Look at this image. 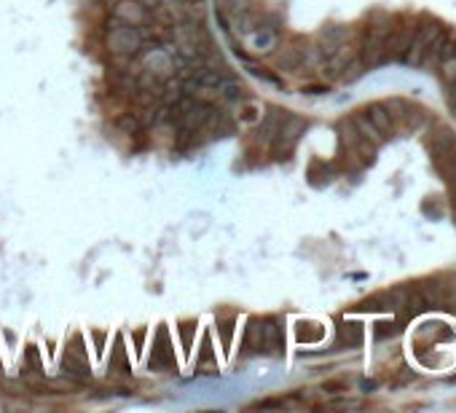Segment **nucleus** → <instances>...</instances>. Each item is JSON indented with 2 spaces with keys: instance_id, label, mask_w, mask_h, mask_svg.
<instances>
[{
  "instance_id": "obj_4",
  "label": "nucleus",
  "mask_w": 456,
  "mask_h": 413,
  "mask_svg": "<svg viewBox=\"0 0 456 413\" xmlns=\"http://www.w3.org/2000/svg\"><path fill=\"white\" fill-rule=\"evenodd\" d=\"M389 22H378L365 30V38L360 46V59L365 67H376L381 62H387V35H389Z\"/></svg>"
},
{
  "instance_id": "obj_26",
  "label": "nucleus",
  "mask_w": 456,
  "mask_h": 413,
  "mask_svg": "<svg viewBox=\"0 0 456 413\" xmlns=\"http://www.w3.org/2000/svg\"><path fill=\"white\" fill-rule=\"evenodd\" d=\"M435 161H438L440 172L448 177V183H451V180H456V148L445 150V153H438V156H435Z\"/></svg>"
},
{
  "instance_id": "obj_28",
  "label": "nucleus",
  "mask_w": 456,
  "mask_h": 413,
  "mask_svg": "<svg viewBox=\"0 0 456 413\" xmlns=\"http://www.w3.org/2000/svg\"><path fill=\"white\" fill-rule=\"evenodd\" d=\"M255 3H258V0H223V13H226L228 19H234V16H239V13L250 11V8H258Z\"/></svg>"
},
{
  "instance_id": "obj_5",
  "label": "nucleus",
  "mask_w": 456,
  "mask_h": 413,
  "mask_svg": "<svg viewBox=\"0 0 456 413\" xmlns=\"http://www.w3.org/2000/svg\"><path fill=\"white\" fill-rule=\"evenodd\" d=\"M443 32L440 22H427V25L416 27L414 38H411V43H408V49L402 52V62L405 65H421V59H424V54H427L429 43L438 38Z\"/></svg>"
},
{
  "instance_id": "obj_21",
  "label": "nucleus",
  "mask_w": 456,
  "mask_h": 413,
  "mask_svg": "<svg viewBox=\"0 0 456 413\" xmlns=\"http://www.w3.org/2000/svg\"><path fill=\"white\" fill-rule=\"evenodd\" d=\"M360 137L362 134L357 132V126L352 124V119L338 124V140H341V145L347 148L349 153H354V148H357V143H360Z\"/></svg>"
},
{
  "instance_id": "obj_40",
  "label": "nucleus",
  "mask_w": 456,
  "mask_h": 413,
  "mask_svg": "<svg viewBox=\"0 0 456 413\" xmlns=\"http://www.w3.org/2000/svg\"><path fill=\"white\" fill-rule=\"evenodd\" d=\"M451 191H454V196H456V180H451Z\"/></svg>"
},
{
  "instance_id": "obj_39",
  "label": "nucleus",
  "mask_w": 456,
  "mask_h": 413,
  "mask_svg": "<svg viewBox=\"0 0 456 413\" xmlns=\"http://www.w3.org/2000/svg\"><path fill=\"white\" fill-rule=\"evenodd\" d=\"M448 102H451V105L456 102V80H451V83H448Z\"/></svg>"
},
{
  "instance_id": "obj_35",
  "label": "nucleus",
  "mask_w": 456,
  "mask_h": 413,
  "mask_svg": "<svg viewBox=\"0 0 456 413\" xmlns=\"http://www.w3.org/2000/svg\"><path fill=\"white\" fill-rule=\"evenodd\" d=\"M290 402L287 400H260V402H255L253 408H260V411H266V408H287Z\"/></svg>"
},
{
  "instance_id": "obj_17",
  "label": "nucleus",
  "mask_w": 456,
  "mask_h": 413,
  "mask_svg": "<svg viewBox=\"0 0 456 413\" xmlns=\"http://www.w3.org/2000/svg\"><path fill=\"white\" fill-rule=\"evenodd\" d=\"M322 335H325V328L320 322L301 320L295 325V341L298 344H317V341H322Z\"/></svg>"
},
{
  "instance_id": "obj_6",
  "label": "nucleus",
  "mask_w": 456,
  "mask_h": 413,
  "mask_svg": "<svg viewBox=\"0 0 456 413\" xmlns=\"http://www.w3.org/2000/svg\"><path fill=\"white\" fill-rule=\"evenodd\" d=\"M352 56H354V46H352L349 40H344V43H341L330 56H325L317 67H320L322 76H328V78H338V76L344 73V67L349 65V59H352Z\"/></svg>"
},
{
  "instance_id": "obj_14",
  "label": "nucleus",
  "mask_w": 456,
  "mask_h": 413,
  "mask_svg": "<svg viewBox=\"0 0 456 413\" xmlns=\"http://www.w3.org/2000/svg\"><path fill=\"white\" fill-rule=\"evenodd\" d=\"M107 371L113 376H129L132 368H129V357H126V347H124V335H116L113 338V349H110V360H107Z\"/></svg>"
},
{
  "instance_id": "obj_11",
  "label": "nucleus",
  "mask_w": 456,
  "mask_h": 413,
  "mask_svg": "<svg viewBox=\"0 0 456 413\" xmlns=\"http://www.w3.org/2000/svg\"><path fill=\"white\" fill-rule=\"evenodd\" d=\"M419 293L424 298V304L429 309L432 306H443L445 301H451V287L445 285L443 280H427L419 285Z\"/></svg>"
},
{
  "instance_id": "obj_19",
  "label": "nucleus",
  "mask_w": 456,
  "mask_h": 413,
  "mask_svg": "<svg viewBox=\"0 0 456 413\" xmlns=\"http://www.w3.org/2000/svg\"><path fill=\"white\" fill-rule=\"evenodd\" d=\"M429 148H432V156L445 153V150L456 148V134L451 132L448 126H440V129H435V134H432V143H429Z\"/></svg>"
},
{
  "instance_id": "obj_20",
  "label": "nucleus",
  "mask_w": 456,
  "mask_h": 413,
  "mask_svg": "<svg viewBox=\"0 0 456 413\" xmlns=\"http://www.w3.org/2000/svg\"><path fill=\"white\" fill-rule=\"evenodd\" d=\"M338 344L344 347H360L362 344V328L357 322H341L338 325Z\"/></svg>"
},
{
  "instance_id": "obj_24",
  "label": "nucleus",
  "mask_w": 456,
  "mask_h": 413,
  "mask_svg": "<svg viewBox=\"0 0 456 413\" xmlns=\"http://www.w3.org/2000/svg\"><path fill=\"white\" fill-rule=\"evenodd\" d=\"M22 371H25V373H35V376L43 373V362H40V349L38 347H32V344H30V347L25 349Z\"/></svg>"
},
{
  "instance_id": "obj_9",
  "label": "nucleus",
  "mask_w": 456,
  "mask_h": 413,
  "mask_svg": "<svg viewBox=\"0 0 456 413\" xmlns=\"http://www.w3.org/2000/svg\"><path fill=\"white\" fill-rule=\"evenodd\" d=\"M241 352L250 354H263V320L260 317H250L244 325V335H241Z\"/></svg>"
},
{
  "instance_id": "obj_25",
  "label": "nucleus",
  "mask_w": 456,
  "mask_h": 413,
  "mask_svg": "<svg viewBox=\"0 0 456 413\" xmlns=\"http://www.w3.org/2000/svg\"><path fill=\"white\" fill-rule=\"evenodd\" d=\"M236 121H239V124H258V121H260V105L253 102V100H241Z\"/></svg>"
},
{
  "instance_id": "obj_15",
  "label": "nucleus",
  "mask_w": 456,
  "mask_h": 413,
  "mask_svg": "<svg viewBox=\"0 0 456 413\" xmlns=\"http://www.w3.org/2000/svg\"><path fill=\"white\" fill-rule=\"evenodd\" d=\"M365 116H368V121H371L376 129L381 132V137H389V134H392V129H395V121H392V116H389L387 105H378V102H373V105L365 107Z\"/></svg>"
},
{
  "instance_id": "obj_23",
  "label": "nucleus",
  "mask_w": 456,
  "mask_h": 413,
  "mask_svg": "<svg viewBox=\"0 0 456 413\" xmlns=\"http://www.w3.org/2000/svg\"><path fill=\"white\" fill-rule=\"evenodd\" d=\"M352 124L357 126V132H360L362 137H365V140H371V143H376V145H378V143L384 140V137H381V132H378L373 124L368 121V116H365V113H357V116L352 119Z\"/></svg>"
},
{
  "instance_id": "obj_13",
  "label": "nucleus",
  "mask_w": 456,
  "mask_h": 413,
  "mask_svg": "<svg viewBox=\"0 0 456 413\" xmlns=\"http://www.w3.org/2000/svg\"><path fill=\"white\" fill-rule=\"evenodd\" d=\"M304 52L301 46H282L280 52L274 54V67L284 70V73H298L304 67Z\"/></svg>"
},
{
  "instance_id": "obj_31",
  "label": "nucleus",
  "mask_w": 456,
  "mask_h": 413,
  "mask_svg": "<svg viewBox=\"0 0 456 413\" xmlns=\"http://www.w3.org/2000/svg\"><path fill=\"white\" fill-rule=\"evenodd\" d=\"M65 352L76 354L80 360H89V352H86V341H83V333H73L65 341Z\"/></svg>"
},
{
  "instance_id": "obj_10",
  "label": "nucleus",
  "mask_w": 456,
  "mask_h": 413,
  "mask_svg": "<svg viewBox=\"0 0 456 413\" xmlns=\"http://www.w3.org/2000/svg\"><path fill=\"white\" fill-rule=\"evenodd\" d=\"M59 371H62L65 378H73V381H80V384L92 378V365H89V360H80V357L70 354V352H62Z\"/></svg>"
},
{
  "instance_id": "obj_33",
  "label": "nucleus",
  "mask_w": 456,
  "mask_h": 413,
  "mask_svg": "<svg viewBox=\"0 0 456 413\" xmlns=\"http://www.w3.org/2000/svg\"><path fill=\"white\" fill-rule=\"evenodd\" d=\"M92 341H94V352H97V357H102V354H105L107 333H102V330H92Z\"/></svg>"
},
{
  "instance_id": "obj_37",
  "label": "nucleus",
  "mask_w": 456,
  "mask_h": 413,
  "mask_svg": "<svg viewBox=\"0 0 456 413\" xmlns=\"http://www.w3.org/2000/svg\"><path fill=\"white\" fill-rule=\"evenodd\" d=\"M134 344H137V352H143V344H145V328L134 333Z\"/></svg>"
},
{
  "instance_id": "obj_7",
  "label": "nucleus",
  "mask_w": 456,
  "mask_h": 413,
  "mask_svg": "<svg viewBox=\"0 0 456 413\" xmlns=\"http://www.w3.org/2000/svg\"><path fill=\"white\" fill-rule=\"evenodd\" d=\"M284 352V328L280 317H263V354L280 357Z\"/></svg>"
},
{
  "instance_id": "obj_41",
  "label": "nucleus",
  "mask_w": 456,
  "mask_h": 413,
  "mask_svg": "<svg viewBox=\"0 0 456 413\" xmlns=\"http://www.w3.org/2000/svg\"><path fill=\"white\" fill-rule=\"evenodd\" d=\"M451 110H454V116H456V102H454V105H451Z\"/></svg>"
},
{
  "instance_id": "obj_29",
  "label": "nucleus",
  "mask_w": 456,
  "mask_h": 413,
  "mask_svg": "<svg viewBox=\"0 0 456 413\" xmlns=\"http://www.w3.org/2000/svg\"><path fill=\"white\" fill-rule=\"evenodd\" d=\"M196 322L193 320H186V322H180L177 325V333H180V344H183V352H191V347H193V335H196Z\"/></svg>"
},
{
  "instance_id": "obj_36",
  "label": "nucleus",
  "mask_w": 456,
  "mask_h": 413,
  "mask_svg": "<svg viewBox=\"0 0 456 413\" xmlns=\"http://www.w3.org/2000/svg\"><path fill=\"white\" fill-rule=\"evenodd\" d=\"M330 89L322 86V83H311V86H304V94H328Z\"/></svg>"
},
{
  "instance_id": "obj_27",
  "label": "nucleus",
  "mask_w": 456,
  "mask_h": 413,
  "mask_svg": "<svg viewBox=\"0 0 456 413\" xmlns=\"http://www.w3.org/2000/svg\"><path fill=\"white\" fill-rule=\"evenodd\" d=\"M215 360H217V354L212 352V338H210V333H204V338H201V349H199V354H196V368L215 365Z\"/></svg>"
},
{
  "instance_id": "obj_2",
  "label": "nucleus",
  "mask_w": 456,
  "mask_h": 413,
  "mask_svg": "<svg viewBox=\"0 0 456 413\" xmlns=\"http://www.w3.org/2000/svg\"><path fill=\"white\" fill-rule=\"evenodd\" d=\"M306 132V121L301 119V116H284L280 126V134L271 140V145H268V153H271V159L274 161H287L293 156L295 150V143L301 140V134Z\"/></svg>"
},
{
  "instance_id": "obj_1",
  "label": "nucleus",
  "mask_w": 456,
  "mask_h": 413,
  "mask_svg": "<svg viewBox=\"0 0 456 413\" xmlns=\"http://www.w3.org/2000/svg\"><path fill=\"white\" fill-rule=\"evenodd\" d=\"M107 46L110 52L119 54V56H137L140 49L145 46V32H140L137 25H129V22H121V19H110V27H107Z\"/></svg>"
},
{
  "instance_id": "obj_30",
  "label": "nucleus",
  "mask_w": 456,
  "mask_h": 413,
  "mask_svg": "<svg viewBox=\"0 0 456 413\" xmlns=\"http://www.w3.org/2000/svg\"><path fill=\"white\" fill-rule=\"evenodd\" d=\"M234 330H236V320H234V317H223V320H217V333H220L223 349H231V344H234Z\"/></svg>"
},
{
  "instance_id": "obj_34",
  "label": "nucleus",
  "mask_w": 456,
  "mask_h": 413,
  "mask_svg": "<svg viewBox=\"0 0 456 413\" xmlns=\"http://www.w3.org/2000/svg\"><path fill=\"white\" fill-rule=\"evenodd\" d=\"M395 333H400V328H397V325H392V322L376 328V338H389V335H395Z\"/></svg>"
},
{
  "instance_id": "obj_16",
  "label": "nucleus",
  "mask_w": 456,
  "mask_h": 413,
  "mask_svg": "<svg viewBox=\"0 0 456 413\" xmlns=\"http://www.w3.org/2000/svg\"><path fill=\"white\" fill-rule=\"evenodd\" d=\"M231 25H234V30L239 32V38H250L253 32H258V30H260L263 19H260L258 8H250V11H244V13H239V16H234V19H231Z\"/></svg>"
},
{
  "instance_id": "obj_38",
  "label": "nucleus",
  "mask_w": 456,
  "mask_h": 413,
  "mask_svg": "<svg viewBox=\"0 0 456 413\" xmlns=\"http://www.w3.org/2000/svg\"><path fill=\"white\" fill-rule=\"evenodd\" d=\"M333 408H360V402H354V400H335Z\"/></svg>"
},
{
  "instance_id": "obj_32",
  "label": "nucleus",
  "mask_w": 456,
  "mask_h": 413,
  "mask_svg": "<svg viewBox=\"0 0 456 413\" xmlns=\"http://www.w3.org/2000/svg\"><path fill=\"white\" fill-rule=\"evenodd\" d=\"M250 73H253L255 78H263L266 80V83H271V86H284V83H282V78L280 76H274V73H268L266 67H258V65H250Z\"/></svg>"
},
{
  "instance_id": "obj_18",
  "label": "nucleus",
  "mask_w": 456,
  "mask_h": 413,
  "mask_svg": "<svg viewBox=\"0 0 456 413\" xmlns=\"http://www.w3.org/2000/svg\"><path fill=\"white\" fill-rule=\"evenodd\" d=\"M217 97H220L223 102H241V100H247V89H244L236 78L226 76V80L217 86Z\"/></svg>"
},
{
  "instance_id": "obj_3",
  "label": "nucleus",
  "mask_w": 456,
  "mask_h": 413,
  "mask_svg": "<svg viewBox=\"0 0 456 413\" xmlns=\"http://www.w3.org/2000/svg\"><path fill=\"white\" fill-rule=\"evenodd\" d=\"M148 368L156 371V373H164V371H177V357H174V344L172 335H169V328L161 322L153 333V341H150V357H148Z\"/></svg>"
},
{
  "instance_id": "obj_8",
  "label": "nucleus",
  "mask_w": 456,
  "mask_h": 413,
  "mask_svg": "<svg viewBox=\"0 0 456 413\" xmlns=\"http://www.w3.org/2000/svg\"><path fill=\"white\" fill-rule=\"evenodd\" d=\"M287 116V110H282V107H268V113L260 119V126H258V132H255V143L258 145H271V140L280 134V126L282 121Z\"/></svg>"
},
{
  "instance_id": "obj_22",
  "label": "nucleus",
  "mask_w": 456,
  "mask_h": 413,
  "mask_svg": "<svg viewBox=\"0 0 456 413\" xmlns=\"http://www.w3.org/2000/svg\"><path fill=\"white\" fill-rule=\"evenodd\" d=\"M116 124H119V129L124 134H140L145 129V121H143L140 113H121Z\"/></svg>"
},
{
  "instance_id": "obj_12",
  "label": "nucleus",
  "mask_w": 456,
  "mask_h": 413,
  "mask_svg": "<svg viewBox=\"0 0 456 413\" xmlns=\"http://www.w3.org/2000/svg\"><path fill=\"white\" fill-rule=\"evenodd\" d=\"M113 16L121 19V22H129V25H145V22H150V11L140 0H121L119 8L113 11Z\"/></svg>"
}]
</instances>
